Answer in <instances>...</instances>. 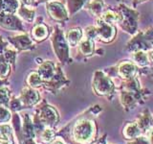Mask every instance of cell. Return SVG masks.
<instances>
[{
    "label": "cell",
    "mask_w": 153,
    "mask_h": 144,
    "mask_svg": "<svg viewBox=\"0 0 153 144\" xmlns=\"http://www.w3.org/2000/svg\"><path fill=\"white\" fill-rule=\"evenodd\" d=\"M117 11L119 12L121 19H120V26L124 32L130 35H135L138 30L139 13L136 10L131 9L124 4H120Z\"/></svg>",
    "instance_id": "obj_1"
},
{
    "label": "cell",
    "mask_w": 153,
    "mask_h": 144,
    "mask_svg": "<svg viewBox=\"0 0 153 144\" xmlns=\"http://www.w3.org/2000/svg\"><path fill=\"white\" fill-rule=\"evenodd\" d=\"M93 88L96 93L102 96L112 94L115 90V86L112 80L100 70L95 72L93 78Z\"/></svg>",
    "instance_id": "obj_2"
},
{
    "label": "cell",
    "mask_w": 153,
    "mask_h": 144,
    "mask_svg": "<svg viewBox=\"0 0 153 144\" xmlns=\"http://www.w3.org/2000/svg\"><path fill=\"white\" fill-rule=\"evenodd\" d=\"M94 124L89 120H80L75 125L74 136L79 142H87L93 137L94 134Z\"/></svg>",
    "instance_id": "obj_3"
},
{
    "label": "cell",
    "mask_w": 153,
    "mask_h": 144,
    "mask_svg": "<svg viewBox=\"0 0 153 144\" xmlns=\"http://www.w3.org/2000/svg\"><path fill=\"white\" fill-rule=\"evenodd\" d=\"M96 29H97L98 38H100V40L106 43L113 41L117 35V30L115 28V25L105 22L100 17H97Z\"/></svg>",
    "instance_id": "obj_4"
},
{
    "label": "cell",
    "mask_w": 153,
    "mask_h": 144,
    "mask_svg": "<svg viewBox=\"0 0 153 144\" xmlns=\"http://www.w3.org/2000/svg\"><path fill=\"white\" fill-rule=\"evenodd\" d=\"M117 70H118V74L121 78L124 80H130L132 78H135L138 72V66L133 62L124 61L118 65Z\"/></svg>",
    "instance_id": "obj_5"
},
{
    "label": "cell",
    "mask_w": 153,
    "mask_h": 144,
    "mask_svg": "<svg viewBox=\"0 0 153 144\" xmlns=\"http://www.w3.org/2000/svg\"><path fill=\"white\" fill-rule=\"evenodd\" d=\"M126 46H127V50L130 52H136L139 50L148 51L149 49H151L150 45L146 42L145 37H143V32L136 33L135 36L128 41Z\"/></svg>",
    "instance_id": "obj_6"
},
{
    "label": "cell",
    "mask_w": 153,
    "mask_h": 144,
    "mask_svg": "<svg viewBox=\"0 0 153 144\" xmlns=\"http://www.w3.org/2000/svg\"><path fill=\"white\" fill-rule=\"evenodd\" d=\"M47 10L50 16L57 21H63L68 18L66 9L59 2H49L47 4Z\"/></svg>",
    "instance_id": "obj_7"
},
{
    "label": "cell",
    "mask_w": 153,
    "mask_h": 144,
    "mask_svg": "<svg viewBox=\"0 0 153 144\" xmlns=\"http://www.w3.org/2000/svg\"><path fill=\"white\" fill-rule=\"evenodd\" d=\"M141 95L140 91H133L129 89H123L121 92L120 100L123 104V106L126 109L132 110L135 108L137 104V101Z\"/></svg>",
    "instance_id": "obj_8"
},
{
    "label": "cell",
    "mask_w": 153,
    "mask_h": 144,
    "mask_svg": "<svg viewBox=\"0 0 153 144\" xmlns=\"http://www.w3.org/2000/svg\"><path fill=\"white\" fill-rule=\"evenodd\" d=\"M55 49L57 53V56L62 61L68 58V45H67V41L64 40V37L60 31L57 32L55 37Z\"/></svg>",
    "instance_id": "obj_9"
},
{
    "label": "cell",
    "mask_w": 153,
    "mask_h": 144,
    "mask_svg": "<svg viewBox=\"0 0 153 144\" xmlns=\"http://www.w3.org/2000/svg\"><path fill=\"white\" fill-rule=\"evenodd\" d=\"M87 8L94 16L100 17L105 11V3L102 0H92L88 3Z\"/></svg>",
    "instance_id": "obj_10"
},
{
    "label": "cell",
    "mask_w": 153,
    "mask_h": 144,
    "mask_svg": "<svg viewBox=\"0 0 153 144\" xmlns=\"http://www.w3.org/2000/svg\"><path fill=\"white\" fill-rule=\"evenodd\" d=\"M66 38L70 46H76V44H79L82 38V30L79 28L70 29L67 33Z\"/></svg>",
    "instance_id": "obj_11"
},
{
    "label": "cell",
    "mask_w": 153,
    "mask_h": 144,
    "mask_svg": "<svg viewBox=\"0 0 153 144\" xmlns=\"http://www.w3.org/2000/svg\"><path fill=\"white\" fill-rule=\"evenodd\" d=\"M79 51L82 53L84 56H91L94 53L95 50V44H94V40L85 38L83 40H81L79 43Z\"/></svg>",
    "instance_id": "obj_12"
},
{
    "label": "cell",
    "mask_w": 153,
    "mask_h": 144,
    "mask_svg": "<svg viewBox=\"0 0 153 144\" xmlns=\"http://www.w3.org/2000/svg\"><path fill=\"white\" fill-rule=\"evenodd\" d=\"M142 130L139 127L138 123H130L126 126L123 130V136L127 139H135L136 137L140 136Z\"/></svg>",
    "instance_id": "obj_13"
},
{
    "label": "cell",
    "mask_w": 153,
    "mask_h": 144,
    "mask_svg": "<svg viewBox=\"0 0 153 144\" xmlns=\"http://www.w3.org/2000/svg\"><path fill=\"white\" fill-rule=\"evenodd\" d=\"M105 22L110 23V24H116L120 22V19H121V16L118 11H114V10H105L102 13V16H100Z\"/></svg>",
    "instance_id": "obj_14"
},
{
    "label": "cell",
    "mask_w": 153,
    "mask_h": 144,
    "mask_svg": "<svg viewBox=\"0 0 153 144\" xmlns=\"http://www.w3.org/2000/svg\"><path fill=\"white\" fill-rule=\"evenodd\" d=\"M39 76L44 80H50L55 74V67L54 64L50 62H44L39 68Z\"/></svg>",
    "instance_id": "obj_15"
},
{
    "label": "cell",
    "mask_w": 153,
    "mask_h": 144,
    "mask_svg": "<svg viewBox=\"0 0 153 144\" xmlns=\"http://www.w3.org/2000/svg\"><path fill=\"white\" fill-rule=\"evenodd\" d=\"M132 59H133V62L139 66H146L149 64V60H148L147 53L143 50L133 52Z\"/></svg>",
    "instance_id": "obj_16"
},
{
    "label": "cell",
    "mask_w": 153,
    "mask_h": 144,
    "mask_svg": "<svg viewBox=\"0 0 153 144\" xmlns=\"http://www.w3.org/2000/svg\"><path fill=\"white\" fill-rule=\"evenodd\" d=\"M33 37L37 40H42L47 38L48 36V29L44 24H38L35 26L32 32Z\"/></svg>",
    "instance_id": "obj_17"
},
{
    "label": "cell",
    "mask_w": 153,
    "mask_h": 144,
    "mask_svg": "<svg viewBox=\"0 0 153 144\" xmlns=\"http://www.w3.org/2000/svg\"><path fill=\"white\" fill-rule=\"evenodd\" d=\"M137 123L139 125V127L141 128V130L147 131V130L150 129L151 126H153V118L150 116L148 112H146L143 114H142V116L140 117Z\"/></svg>",
    "instance_id": "obj_18"
},
{
    "label": "cell",
    "mask_w": 153,
    "mask_h": 144,
    "mask_svg": "<svg viewBox=\"0 0 153 144\" xmlns=\"http://www.w3.org/2000/svg\"><path fill=\"white\" fill-rule=\"evenodd\" d=\"M18 4L16 0H0V10L6 13H13L16 11Z\"/></svg>",
    "instance_id": "obj_19"
},
{
    "label": "cell",
    "mask_w": 153,
    "mask_h": 144,
    "mask_svg": "<svg viewBox=\"0 0 153 144\" xmlns=\"http://www.w3.org/2000/svg\"><path fill=\"white\" fill-rule=\"evenodd\" d=\"M0 141L2 144H10L12 143V134L11 129L8 126L0 127Z\"/></svg>",
    "instance_id": "obj_20"
},
{
    "label": "cell",
    "mask_w": 153,
    "mask_h": 144,
    "mask_svg": "<svg viewBox=\"0 0 153 144\" xmlns=\"http://www.w3.org/2000/svg\"><path fill=\"white\" fill-rule=\"evenodd\" d=\"M22 96H23L24 102H26V104H28V105H32V104L36 103L37 98H38L36 91L33 90V89H26L25 92H23Z\"/></svg>",
    "instance_id": "obj_21"
},
{
    "label": "cell",
    "mask_w": 153,
    "mask_h": 144,
    "mask_svg": "<svg viewBox=\"0 0 153 144\" xmlns=\"http://www.w3.org/2000/svg\"><path fill=\"white\" fill-rule=\"evenodd\" d=\"M87 0H69V8L71 14H74L83 6Z\"/></svg>",
    "instance_id": "obj_22"
},
{
    "label": "cell",
    "mask_w": 153,
    "mask_h": 144,
    "mask_svg": "<svg viewBox=\"0 0 153 144\" xmlns=\"http://www.w3.org/2000/svg\"><path fill=\"white\" fill-rule=\"evenodd\" d=\"M28 83L30 84V86H40V84H41L40 76L38 75L37 73L33 72V73H31L30 76H29Z\"/></svg>",
    "instance_id": "obj_23"
},
{
    "label": "cell",
    "mask_w": 153,
    "mask_h": 144,
    "mask_svg": "<svg viewBox=\"0 0 153 144\" xmlns=\"http://www.w3.org/2000/svg\"><path fill=\"white\" fill-rule=\"evenodd\" d=\"M143 34L146 42L150 45L151 48H153V28H148L147 30L143 32Z\"/></svg>",
    "instance_id": "obj_24"
},
{
    "label": "cell",
    "mask_w": 153,
    "mask_h": 144,
    "mask_svg": "<svg viewBox=\"0 0 153 144\" xmlns=\"http://www.w3.org/2000/svg\"><path fill=\"white\" fill-rule=\"evenodd\" d=\"M85 38H91V40H94V38H98L96 26H90L85 29Z\"/></svg>",
    "instance_id": "obj_25"
},
{
    "label": "cell",
    "mask_w": 153,
    "mask_h": 144,
    "mask_svg": "<svg viewBox=\"0 0 153 144\" xmlns=\"http://www.w3.org/2000/svg\"><path fill=\"white\" fill-rule=\"evenodd\" d=\"M9 65L7 62L0 61V78H4L9 73Z\"/></svg>",
    "instance_id": "obj_26"
},
{
    "label": "cell",
    "mask_w": 153,
    "mask_h": 144,
    "mask_svg": "<svg viewBox=\"0 0 153 144\" xmlns=\"http://www.w3.org/2000/svg\"><path fill=\"white\" fill-rule=\"evenodd\" d=\"M54 136H55V134L51 129H46L42 134L43 139H44L45 141H51L52 139L54 138Z\"/></svg>",
    "instance_id": "obj_27"
},
{
    "label": "cell",
    "mask_w": 153,
    "mask_h": 144,
    "mask_svg": "<svg viewBox=\"0 0 153 144\" xmlns=\"http://www.w3.org/2000/svg\"><path fill=\"white\" fill-rule=\"evenodd\" d=\"M19 13H20L21 16L24 18H26L27 20H32L33 17V12H29L28 9H22L19 11Z\"/></svg>",
    "instance_id": "obj_28"
},
{
    "label": "cell",
    "mask_w": 153,
    "mask_h": 144,
    "mask_svg": "<svg viewBox=\"0 0 153 144\" xmlns=\"http://www.w3.org/2000/svg\"><path fill=\"white\" fill-rule=\"evenodd\" d=\"M130 144H150V142L145 136H138L135 138V140L132 141Z\"/></svg>",
    "instance_id": "obj_29"
},
{
    "label": "cell",
    "mask_w": 153,
    "mask_h": 144,
    "mask_svg": "<svg viewBox=\"0 0 153 144\" xmlns=\"http://www.w3.org/2000/svg\"><path fill=\"white\" fill-rule=\"evenodd\" d=\"M6 112H8V110L6 109L0 107V120H7V119H9L8 116H5V115H3L4 113H6Z\"/></svg>",
    "instance_id": "obj_30"
},
{
    "label": "cell",
    "mask_w": 153,
    "mask_h": 144,
    "mask_svg": "<svg viewBox=\"0 0 153 144\" xmlns=\"http://www.w3.org/2000/svg\"><path fill=\"white\" fill-rule=\"evenodd\" d=\"M147 57H148V60H149V62H152L153 64V48H151V49L147 51Z\"/></svg>",
    "instance_id": "obj_31"
},
{
    "label": "cell",
    "mask_w": 153,
    "mask_h": 144,
    "mask_svg": "<svg viewBox=\"0 0 153 144\" xmlns=\"http://www.w3.org/2000/svg\"><path fill=\"white\" fill-rule=\"evenodd\" d=\"M143 1H146V0H132L133 6L135 7V6H137L138 4H140V3H142V2H143Z\"/></svg>",
    "instance_id": "obj_32"
},
{
    "label": "cell",
    "mask_w": 153,
    "mask_h": 144,
    "mask_svg": "<svg viewBox=\"0 0 153 144\" xmlns=\"http://www.w3.org/2000/svg\"><path fill=\"white\" fill-rule=\"evenodd\" d=\"M148 140H149L150 144H153V129L150 131L149 133V138H148Z\"/></svg>",
    "instance_id": "obj_33"
},
{
    "label": "cell",
    "mask_w": 153,
    "mask_h": 144,
    "mask_svg": "<svg viewBox=\"0 0 153 144\" xmlns=\"http://www.w3.org/2000/svg\"><path fill=\"white\" fill-rule=\"evenodd\" d=\"M22 1L25 3L26 5H31L33 3V0H22Z\"/></svg>",
    "instance_id": "obj_34"
},
{
    "label": "cell",
    "mask_w": 153,
    "mask_h": 144,
    "mask_svg": "<svg viewBox=\"0 0 153 144\" xmlns=\"http://www.w3.org/2000/svg\"><path fill=\"white\" fill-rule=\"evenodd\" d=\"M54 144H62L61 142H59V141H57V142H56V143H54Z\"/></svg>",
    "instance_id": "obj_35"
},
{
    "label": "cell",
    "mask_w": 153,
    "mask_h": 144,
    "mask_svg": "<svg viewBox=\"0 0 153 144\" xmlns=\"http://www.w3.org/2000/svg\"><path fill=\"white\" fill-rule=\"evenodd\" d=\"M39 1H46V0H39Z\"/></svg>",
    "instance_id": "obj_36"
}]
</instances>
